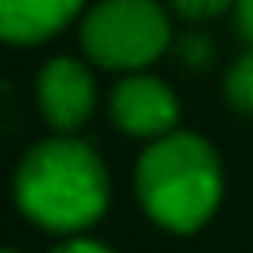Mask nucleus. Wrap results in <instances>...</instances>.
<instances>
[{"label":"nucleus","mask_w":253,"mask_h":253,"mask_svg":"<svg viewBox=\"0 0 253 253\" xmlns=\"http://www.w3.org/2000/svg\"><path fill=\"white\" fill-rule=\"evenodd\" d=\"M18 208L49 232H73L101 218L108 205V173L97 153L77 139H45L32 146L14 177Z\"/></svg>","instance_id":"nucleus-1"},{"label":"nucleus","mask_w":253,"mask_h":253,"mask_svg":"<svg viewBox=\"0 0 253 253\" xmlns=\"http://www.w3.org/2000/svg\"><path fill=\"white\" fill-rule=\"evenodd\" d=\"M135 187L146 211L163 229L194 232L208 222L222 194L218 156L201 135H167L139 156Z\"/></svg>","instance_id":"nucleus-2"},{"label":"nucleus","mask_w":253,"mask_h":253,"mask_svg":"<svg viewBox=\"0 0 253 253\" xmlns=\"http://www.w3.org/2000/svg\"><path fill=\"white\" fill-rule=\"evenodd\" d=\"M80 42L94 63L108 70H135L167 49L170 25L156 0H104L87 14Z\"/></svg>","instance_id":"nucleus-3"},{"label":"nucleus","mask_w":253,"mask_h":253,"mask_svg":"<svg viewBox=\"0 0 253 253\" xmlns=\"http://www.w3.org/2000/svg\"><path fill=\"white\" fill-rule=\"evenodd\" d=\"M39 104L52 128H77L94 111V80L84 63L59 56L39 73Z\"/></svg>","instance_id":"nucleus-4"},{"label":"nucleus","mask_w":253,"mask_h":253,"mask_svg":"<svg viewBox=\"0 0 253 253\" xmlns=\"http://www.w3.org/2000/svg\"><path fill=\"white\" fill-rule=\"evenodd\" d=\"M115 122L132 135H160L177 125V97L153 77H128L111 94Z\"/></svg>","instance_id":"nucleus-5"},{"label":"nucleus","mask_w":253,"mask_h":253,"mask_svg":"<svg viewBox=\"0 0 253 253\" xmlns=\"http://www.w3.org/2000/svg\"><path fill=\"white\" fill-rule=\"evenodd\" d=\"M84 0H0V32L11 45H39L56 35Z\"/></svg>","instance_id":"nucleus-6"},{"label":"nucleus","mask_w":253,"mask_h":253,"mask_svg":"<svg viewBox=\"0 0 253 253\" xmlns=\"http://www.w3.org/2000/svg\"><path fill=\"white\" fill-rule=\"evenodd\" d=\"M225 97L232 101L236 111L253 115V49L232 63V70L225 77Z\"/></svg>","instance_id":"nucleus-7"},{"label":"nucleus","mask_w":253,"mask_h":253,"mask_svg":"<svg viewBox=\"0 0 253 253\" xmlns=\"http://www.w3.org/2000/svg\"><path fill=\"white\" fill-rule=\"evenodd\" d=\"M232 4H236V0H173L177 14H180V18H187V21L215 18V14H222L225 7H232Z\"/></svg>","instance_id":"nucleus-8"},{"label":"nucleus","mask_w":253,"mask_h":253,"mask_svg":"<svg viewBox=\"0 0 253 253\" xmlns=\"http://www.w3.org/2000/svg\"><path fill=\"white\" fill-rule=\"evenodd\" d=\"M180 59L187 63V66H208L211 63V45H208V39L205 35H187V39H180Z\"/></svg>","instance_id":"nucleus-9"},{"label":"nucleus","mask_w":253,"mask_h":253,"mask_svg":"<svg viewBox=\"0 0 253 253\" xmlns=\"http://www.w3.org/2000/svg\"><path fill=\"white\" fill-rule=\"evenodd\" d=\"M236 21H239L243 39L253 45V0H236Z\"/></svg>","instance_id":"nucleus-10"},{"label":"nucleus","mask_w":253,"mask_h":253,"mask_svg":"<svg viewBox=\"0 0 253 253\" xmlns=\"http://www.w3.org/2000/svg\"><path fill=\"white\" fill-rule=\"evenodd\" d=\"M52 253H111V250L101 246V243H94V239H70V243L56 246Z\"/></svg>","instance_id":"nucleus-11"},{"label":"nucleus","mask_w":253,"mask_h":253,"mask_svg":"<svg viewBox=\"0 0 253 253\" xmlns=\"http://www.w3.org/2000/svg\"><path fill=\"white\" fill-rule=\"evenodd\" d=\"M7 253H14V250H7Z\"/></svg>","instance_id":"nucleus-12"}]
</instances>
